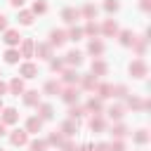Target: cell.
<instances>
[{"label":"cell","mask_w":151,"mask_h":151,"mask_svg":"<svg viewBox=\"0 0 151 151\" xmlns=\"http://www.w3.org/2000/svg\"><path fill=\"white\" fill-rule=\"evenodd\" d=\"M14 118H17V116H14V111H12V109H7V111H5V120H7V123H12Z\"/></svg>","instance_id":"obj_3"},{"label":"cell","mask_w":151,"mask_h":151,"mask_svg":"<svg viewBox=\"0 0 151 151\" xmlns=\"http://www.w3.org/2000/svg\"><path fill=\"white\" fill-rule=\"evenodd\" d=\"M5 40H7V42H9V45H14V42H19V35H17V33H14V31H9V33H7V35H5Z\"/></svg>","instance_id":"obj_1"},{"label":"cell","mask_w":151,"mask_h":151,"mask_svg":"<svg viewBox=\"0 0 151 151\" xmlns=\"http://www.w3.org/2000/svg\"><path fill=\"white\" fill-rule=\"evenodd\" d=\"M12 142H14V144H24V142H26V134H24V132H19V134H14V137H12Z\"/></svg>","instance_id":"obj_2"},{"label":"cell","mask_w":151,"mask_h":151,"mask_svg":"<svg viewBox=\"0 0 151 151\" xmlns=\"http://www.w3.org/2000/svg\"><path fill=\"white\" fill-rule=\"evenodd\" d=\"M21 21H24V24H31V14L24 12V14H21Z\"/></svg>","instance_id":"obj_6"},{"label":"cell","mask_w":151,"mask_h":151,"mask_svg":"<svg viewBox=\"0 0 151 151\" xmlns=\"http://www.w3.org/2000/svg\"><path fill=\"white\" fill-rule=\"evenodd\" d=\"M0 28H5V17H0Z\"/></svg>","instance_id":"obj_8"},{"label":"cell","mask_w":151,"mask_h":151,"mask_svg":"<svg viewBox=\"0 0 151 151\" xmlns=\"http://www.w3.org/2000/svg\"><path fill=\"white\" fill-rule=\"evenodd\" d=\"M21 2H24V0H12V5H21Z\"/></svg>","instance_id":"obj_9"},{"label":"cell","mask_w":151,"mask_h":151,"mask_svg":"<svg viewBox=\"0 0 151 151\" xmlns=\"http://www.w3.org/2000/svg\"><path fill=\"white\" fill-rule=\"evenodd\" d=\"M24 73H26V76H28V78H31V76H33V73H35V68H33V66H31V64H28V66H24Z\"/></svg>","instance_id":"obj_4"},{"label":"cell","mask_w":151,"mask_h":151,"mask_svg":"<svg viewBox=\"0 0 151 151\" xmlns=\"http://www.w3.org/2000/svg\"><path fill=\"white\" fill-rule=\"evenodd\" d=\"M17 57H19V54H17V52H12V50H9V52H7V61H17Z\"/></svg>","instance_id":"obj_5"},{"label":"cell","mask_w":151,"mask_h":151,"mask_svg":"<svg viewBox=\"0 0 151 151\" xmlns=\"http://www.w3.org/2000/svg\"><path fill=\"white\" fill-rule=\"evenodd\" d=\"M2 130H5V127H2V123H0V134H2Z\"/></svg>","instance_id":"obj_10"},{"label":"cell","mask_w":151,"mask_h":151,"mask_svg":"<svg viewBox=\"0 0 151 151\" xmlns=\"http://www.w3.org/2000/svg\"><path fill=\"white\" fill-rule=\"evenodd\" d=\"M12 90H17V92H19V90H21V83H19V80H14V83H12Z\"/></svg>","instance_id":"obj_7"}]
</instances>
